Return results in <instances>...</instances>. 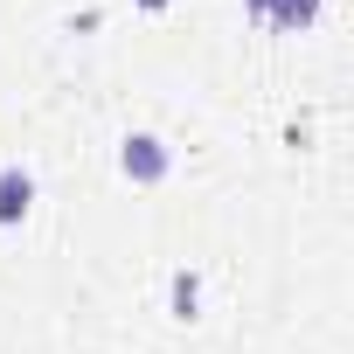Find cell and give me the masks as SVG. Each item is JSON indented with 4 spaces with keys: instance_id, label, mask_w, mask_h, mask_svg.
I'll return each mask as SVG.
<instances>
[{
    "instance_id": "cell-6",
    "label": "cell",
    "mask_w": 354,
    "mask_h": 354,
    "mask_svg": "<svg viewBox=\"0 0 354 354\" xmlns=\"http://www.w3.org/2000/svg\"><path fill=\"white\" fill-rule=\"evenodd\" d=\"M243 21H257V28H264V0H243Z\"/></svg>"
},
{
    "instance_id": "cell-5",
    "label": "cell",
    "mask_w": 354,
    "mask_h": 354,
    "mask_svg": "<svg viewBox=\"0 0 354 354\" xmlns=\"http://www.w3.org/2000/svg\"><path fill=\"white\" fill-rule=\"evenodd\" d=\"M132 8H139V15H167V8H174V0H132Z\"/></svg>"
},
{
    "instance_id": "cell-1",
    "label": "cell",
    "mask_w": 354,
    "mask_h": 354,
    "mask_svg": "<svg viewBox=\"0 0 354 354\" xmlns=\"http://www.w3.org/2000/svg\"><path fill=\"white\" fill-rule=\"evenodd\" d=\"M118 174H125L132 188H160L167 174H174V146L160 132H125L118 139Z\"/></svg>"
},
{
    "instance_id": "cell-3",
    "label": "cell",
    "mask_w": 354,
    "mask_h": 354,
    "mask_svg": "<svg viewBox=\"0 0 354 354\" xmlns=\"http://www.w3.org/2000/svg\"><path fill=\"white\" fill-rule=\"evenodd\" d=\"M167 313L181 319V326H195V319H202V271H188V264H181V271L167 278Z\"/></svg>"
},
{
    "instance_id": "cell-4",
    "label": "cell",
    "mask_w": 354,
    "mask_h": 354,
    "mask_svg": "<svg viewBox=\"0 0 354 354\" xmlns=\"http://www.w3.org/2000/svg\"><path fill=\"white\" fill-rule=\"evenodd\" d=\"M313 21H319V0H264V28H278V35H299Z\"/></svg>"
},
{
    "instance_id": "cell-2",
    "label": "cell",
    "mask_w": 354,
    "mask_h": 354,
    "mask_svg": "<svg viewBox=\"0 0 354 354\" xmlns=\"http://www.w3.org/2000/svg\"><path fill=\"white\" fill-rule=\"evenodd\" d=\"M35 167H21V160H8L0 167V230H21L28 216H35Z\"/></svg>"
}]
</instances>
